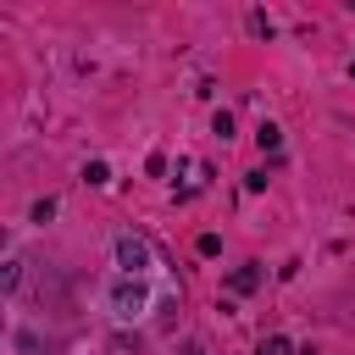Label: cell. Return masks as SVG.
Here are the masks:
<instances>
[{"mask_svg":"<svg viewBox=\"0 0 355 355\" xmlns=\"http://www.w3.org/2000/svg\"><path fill=\"white\" fill-rule=\"evenodd\" d=\"M116 266H122L128 277H139V272L150 266V244L133 239V233H122V239H116Z\"/></svg>","mask_w":355,"mask_h":355,"instance_id":"1","label":"cell"},{"mask_svg":"<svg viewBox=\"0 0 355 355\" xmlns=\"http://www.w3.org/2000/svg\"><path fill=\"white\" fill-rule=\"evenodd\" d=\"M111 305H116V316H139V311H144V288H139V277L116 283V288H111Z\"/></svg>","mask_w":355,"mask_h":355,"instance_id":"2","label":"cell"},{"mask_svg":"<svg viewBox=\"0 0 355 355\" xmlns=\"http://www.w3.org/2000/svg\"><path fill=\"white\" fill-rule=\"evenodd\" d=\"M255 283H261V272H255V266H233V272H227V288H233V294H250Z\"/></svg>","mask_w":355,"mask_h":355,"instance_id":"3","label":"cell"},{"mask_svg":"<svg viewBox=\"0 0 355 355\" xmlns=\"http://www.w3.org/2000/svg\"><path fill=\"white\" fill-rule=\"evenodd\" d=\"M255 144H261V150H277V144H283V128H277V122H261V128H255Z\"/></svg>","mask_w":355,"mask_h":355,"instance_id":"4","label":"cell"},{"mask_svg":"<svg viewBox=\"0 0 355 355\" xmlns=\"http://www.w3.org/2000/svg\"><path fill=\"white\" fill-rule=\"evenodd\" d=\"M261 355H288V338H266V344H261Z\"/></svg>","mask_w":355,"mask_h":355,"instance_id":"5","label":"cell"},{"mask_svg":"<svg viewBox=\"0 0 355 355\" xmlns=\"http://www.w3.org/2000/svg\"><path fill=\"white\" fill-rule=\"evenodd\" d=\"M183 355H205V344H189V349H183Z\"/></svg>","mask_w":355,"mask_h":355,"instance_id":"6","label":"cell"}]
</instances>
